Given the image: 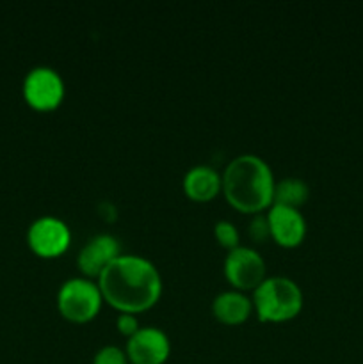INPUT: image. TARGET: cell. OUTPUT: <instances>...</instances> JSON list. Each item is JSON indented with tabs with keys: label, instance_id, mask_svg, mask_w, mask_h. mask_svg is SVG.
<instances>
[{
	"label": "cell",
	"instance_id": "obj_16",
	"mask_svg": "<svg viewBox=\"0 0 363 364\" xmlns=\"http://www.w3.org/2000/svg\"><path fill=\"white\" fill-rule=\"evenodd\" d=\"M249 237L253 238L255 242H263L265 238L270 237V228H269V220H267V215L263 213H255L249 223Z\"/></svg>",
	"mask_w": 363,
	"mask_h": 364
},
{
	"label": "cell",
	"instance_id": "obj_12",
	"mask_svg": "<svg viewBox=\"0 0 363 364\" xmlns=\"http://www.w3.org/2000/svg\"><path fill=\"white\" fill-rule=\"evenodd\" d=\"M251 299L237 290L221 291L212 302V311L216 318L228 326H237V323L244 322L251 313Z\"/></svg>",
	"mask_w": 363,
	"mask_h": 364
},
{
	"label": "cell",
	"instance_id": "obj_15",
	"mask_svg": "<svg viewBox=\"0 0 363 364\" xmlns=\"http://www.w3.org/2000/svg\"><path fill=\"white\" fill-rule=\"evenodd\" d=\"M93 364H128L127 352L116 345H105L93 358Z\"/></svg>",
	"mask_w": 363,
	"mask_h": 364
},
{
	"label": "cell",
	"instance_id": "obj_3",
	"mask_svg": "<svg viewBox=\"0 0 363 364\" xmlns=\"http://www.w3.org/2000/svg\"><path fill=\"white\" fill-rule=\"evenodd\" d=\"M253 306L263 322H285L302 308V291L295 281L283 276L265 277L253 294Z\"/></svg>",
	"mask_w": 363,
	"mask_h": 364
},
{
	"label": "cell",
	"instance_id": "obj_14",
	"mask_svg": "<svg viewBox=\"0 0 363 364\" xmlns=\"http://www.w3.org/2000/svg\"><path fill=\"white\" fill-rule=\"evenodd\" d=\"M214 235H216L217 242H219L223 247L231 249L238 247V231L235 228L233 223L226 219H221L217 220L216 226H214Z\"/></svg>",
	"mask_w": 363,
	"mask_h": 364
},
{
	"label": "cell",
	"instance_id": "obj_5",
	"mask_svg": "<svg viewBox=\"0 0 363 364\" xmlns=\"http://www.w3.org/2000/svg\"><path fill=\"white\" fill-rule=\"evenodd\" d=\"M23 96L31 107L38 110H52L63 102L64 80L50 66H36L25 75Z\"/></svg>",
	"mask_w": 363,
	"mask_h": 364
},
{
	"label": "cell",
	"instance_id": "obj_11",
	"mask_svg": "<svg viewBox=\"0 0 363 364\" xmlns=\"http://www.w3.org/2000/svg\"><path fill=\"white\" fill-rule=\"evenodd\" d=\"M223 188V178L214 167L194 166L185 173L184 191L194 201H210Z\"/></svg>",
	"mask_w": 363,
	"mask_h": 364
},
{
	"label": "cell",
	"instance_id": "obj_4",
	"mask_svg": "<svg viewBox=\"0 0 363 364\" xmlns=\"http://www.w3.org/2000/svg\"><path fill=\"white\" fill-rule=\"evenodd\" d=\"M102 301L103 297L98 284L85 277H71L64 281L57 294L59 311L71 322H88L95 318Z\"/></svg>",
	"mask_w": 363,
	"mask_h": 364
},
{
	"label": "cell",
	"instance_id": "obj_9",
	"mask_svg": "<svg viewBox=\"0 0 363 364\" xmlns=\"http://www.w3.org/2000/svg\"><path fill=\"white\" fill-rule=\"evenodd\" d=\"M120 255V240L110 233H100L85 242V245L78 252L77 265L85 276L98 277L102 270Z\"/></svg>",
	"mask_w": 363,
	"mask_h": 364
},
{
	"label": "cell",
	"instance_id": "obj_8",
	"mask_svg": "<svg viewBox=\"0 0 363 364\" xmlns=\"http://www.w3.org/2000/svg\"><path fill=\"white\" fill-rule=\"evenodd\" d=\"M169 352V338L159 327H139L127 341V358L134 364H164Z\"/></svg>",
	"mask_w": 363,
	"mask_h": 364
},
{
	"label": "cell",
	"instance_id": "obj_17",
	"mask_svg": "<svg viewBox=\"0 0 363 364\" xmlns=\"http://www.w3.org/2000/svg\"><path fill=\"white\" fill-rule=\"evenodd\" d=\"M116 326L121 334H127L130 338L132 334H135L139 331V320L134 313H120V316L116 320Z\"/></svg>",
	"mask_w": 363,
	"mask_h": 364
},
{
	"label": "cell",
	"instance_id": "obj_1",
	"mask_svg": "<svg viewBox=\"0 0 363 364\" xmlns=\"http://www.w3.org/2000/svg\"><path fill=\"white\" fill-rule=\"evenodd\" d=\"M102 297L121 313H141L162 294V277L144 256L120 255L98 276Z\"/></svg>",
	"mask_w": 363,
	"mask_h": 364
},
{
	"label": "cell",
	"instance_id": "obj_6",
	"mask_svg": "<svg viewBox=\"0 0 363 364\" xmlns=\"http://www.w3.org/2000/svg\"><path fill=\"white\" fill-rule=\"evenodd\" d=\"M27 242L38 256L56 258L70 247L71 231L64 220L53 215H43L28 226Z\"/></svg>",
	"mask_w": 363,
	"mask_h": 364
},
{
	"label": "cell",
	"instance_id": "obj_2",
	"mask_svg": "<svg viewBox=\"0 0 363 364\" xmlns=\"http://www.w3.org/2000/svg\"><path fill=\"white\" fill-rule=\"evenodd\" d=\"M223 191L228 203L244 213H260L273 205L274 176L269 164L258 155L244 153L224 169Z\"/></svg>",
	"mask_w": 363,
	"mask_h": 364
},
{
	"label": "cell",
	"instance_id": "obj_10",
	"mask_svg": "<svg viewBox=\"0 0 363 364\" xmlns=\"http://www.w3.org/2000/svg\"><path fill=\"white\" fill-rule=\"evenodd\" d=\"M267 220H269L270 237L283 247H295L305 238L306 220L299 208L273 205L267 213Z\"/></svg>",
	"mask_w": 363,
	"mask_h": 364
},
{
	"label": "cell",
	"instance_id": "obj_13",
	"mask_svg": "<svg viewBox=\"0 0 363 364\" xmlns=\"http://www.w3.org/2000/svg\"><path fill=\"white\" fill-rule=\"evenodd\" d=\"M310 187L305 180L295 176H288L274 183V194H273V205H283L292 206V208H299L302 203L308 199Z\"/></svg>",
	"mask_w": 363,
	"mask_h": 364
},
{
	"label": "cell",
	"instance_id": "obj_18",
	"mask_svg": "<svg viewBox=\"0 0 363 364\" xmlns=\"http://www.w3.org/2000/svg\"><path fill=\"white\" fill-rule=\"evenodd\" d=\"M98 212H100V215L105 217L107 220H114V219H116V213H117L116 206H114L112 203H109V201H105L103 205H100Z\"/></svg>",
	"mask_w": 363,
	"mask_h": 364
},
{
	"label": "cell",
	"instance_id": "obj_7",
	"mask_svg": "<svg viewBox=\"0 0 363 364\" xmlns=\"http://www.w3.org/2000/svg\"><path fill=\"white\" fill-rule=\"evenodd\" d=\"M224 276L238 290H255L265 279V262L258 251L238 245L224 259Z\"/></svg>",
	"mask_w": 363,
	"mask_h": 364
}]
</instances>
